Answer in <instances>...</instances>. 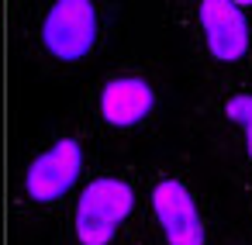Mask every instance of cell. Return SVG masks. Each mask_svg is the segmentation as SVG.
<instances>
[{"mask_svg":"<svg viewBox=\"0 0 252 245\" xmlns=\"http://www.w3.org/2000/svg\"><path fill=\"white\" fill-rule=\"evenodd\" d=\"M200 31L214 62H238L249 52V21L231 0H200Z\"/></svg>","mask_w":252,"mask_h":245,"instance_id":"obj_6","label":"cell"},{"mask_svg":"<svg viewBox=\"0 0 252 245\" xmlns=\"http://www.w3.org/2000/svg\"><path fill=\"white\" fill-rule=\"evenodd\" d=\"M235 7H252V0H231Z\"/></svg>","mask_w":252,"mask_h":245,"instance_id":"obj_8","label":"cell"},{"mask_svg":"<svg viewBox=\"0 0 252 245\" xmlns=\"http://www.w3.org/2000/svg\"><path fill=\"white\" fill-rule=\"evenodd\" d=\"M224 118L242 131L245 142V159L252 162V90H238L224 97Z\"/></svg>","mask_w":252,"mask_h":245,"instance_id":"obj_7","label":"cell"},{"mask_svg":"<svg viewBox=\"0 0 252 245\" xmlns=\"http://www.w3.org/2000/svg\"><path fill=\"white\" fill-rule=\"evenodd\" d=\"M156 87L138 76V73H121V76H111L104 87H100V97H97V111H100V121L114 131H131L138 128L142 121L152 118L156 111Z\"/></svg>","mask_w":252,"mask_h":245,"instance_id":"obj_5","label":"cell"},{"mask_svg":"<svg viewBox=\"0 0 252 245\" xmlns=\"http://www.w3.org/2000/svg\"><path fill=\"white\" fill-rule=\"evenodd\" d=\"M135 211V186L121 176H97L83 186L73 211L76 245H111Z\"/></svg>","mask_w":252,"mask_h":245,"instance_id":"obj_1","label":"cell"},{"mask_svg":"<svg viewBox=\"0 0 252 245\" xmlns=\"http://www.w3.org/2000/svg\"><path fill=\"white\" fill-rule=\"evenodd\" d=\"M149 204L166 245H207V224L200 204L180 176H159L152 183Z\"/></svg>","mask_w":252,"mask_h":245,"instance_id":"obj_3","label":"cell"},{"mask_svg":"<svg viewBox=\"0 0 252 245\" xmlns=\"http://www.w3.org/2000/svg\"><path fill=\"white\" fill-rule=\"evenodd\" d=\"M38 42L56 62H83L100 42V4L52 0L38 25Z\"/></svg>","mask_w":252,"mask_h":245,"instance_id":"obj_2","label":"cell"},{"mask_svg":"<svg viewBox=\"0 0 252 245\" xmlns=\"http://www.w3.org/2000/svg\"><path fill=\"white\" fill-rule=\"evenodd\" d=\"M83 173V145L80 138H59L42 149L25 169V197L38 207L63 200Z\"/></svg>","mask_w":252,"mask_h":245,"instance_id":"obj_4","label":"cell"}]
</instances>
